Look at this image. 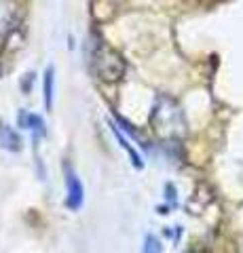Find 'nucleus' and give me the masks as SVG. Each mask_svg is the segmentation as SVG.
I'll list each match as a JSON object with an SVG mask.
<instances>
[{
	"mask_svg": "<svg viewBox=\"0 0 243 253\" xmlns=\"http://www.w3.org/2000/svg\"><path fill=\"white\" fill-rule=\"evenodd\" d=\"M110 131H112V135L119 139V146L125 150V152H127V156H129V161L133 163V167L136 169H144V161H142V156L138 154V150L133 148L131 144H129V139L125 137V133H123V129L119 125H116L114 121H110Z\"/></svg>",
	"mask_w": 243,
	"mask_h": 253,
	"instance_id": "5",
	"label": "nucleus"
},
{
	"mask_svg": "<svg viewBox=\"0 0 243 253\" xmlns=\"http://www.w3.org/2000/svg\"><path fill=\"white\" fill-rule=\"evenodd\" d=\"M142 253H163V245L159 243V239H156V236L146 234V236H144Z\"/></svg>",
	"mask_w": 243,
	"mask_h": 253,
	"instance_id": "8",
	"label": "nucleus"
},
{
	"mask_svg": "<svg viewBox=\"0 0 243 253\" xmlns=\"http://www.w3.org/2000/svg\"><path fill=\"white\" fill-rule=\"evenodd\" d=\"M152 123L156 125L159 131H165V135H171V137H180L186 129L184 114L180 110V106L171 97H163V95L156 99Z\"/></svg>",
	"mask_w": 243,
	"mask_h": 253,
	"instance_id": "2",
	"label": "nucleus"
},
{
	"mask_svg": "<svg viewBox=\"0 0 243 253\" xmlns=\"http://www.w3.org/2000/svg\"><path fill=\"white\" fill-rule=\"evenodd\" d=\"M66 205L70 211H81L83 203H85V188L81 177L76 175V171L66 165Z\"/></svg>",
	"mask_w": 243,
	"mask_h": 253,
	"instance_id": "3",
	"label": "nucleus"
},
{
	"mask_svg": "<svg viewBox=\"0 0 243 253\" xmlns=\"http://www.w3.org/2000/svg\"><path fill=\"white\" fill-rule=\"evenodd\" d=\"M17 123H19V126L21 129H26V131H30L34 135V139H38V137H45L47 135V126H45V121L38 114H34V112H28V110H21L19 112V118H17Z\"/></svg>",
	"mask_w": 243,
	"mask_h": 253,
	"instance_id": "4",
	"label": "nucleus"
},
{
	"mask_svg": "<svg viewBox=\"0 0 243 253\" xmlns=\"http://www.w3.org/2000/svg\"><path fill=\"white\" fill-rule=\"evenodd\" d=\"M0 146H2L6 152H19L21 150V137L17 135V131L6 123H0Z\"/></svg>",
	"mask_w": 243,
	"mask_h": 253,
	"instance_id": "6",
	"label": "nucleus"
},
{
	"mask_svg": "<svg viewBox=\"0 0 243 253\" xmlns=\"http://www.w3.org/2000/svg\"><path fill=\"white\" fill-rule=\"evenodd\" d=\"M53 97H55V68L49 66L45 70V81H43V104L47 110L53 108Z\"/></svg>",
	"mask_w": 243,
	"mask_h": 253,
	"instance_id": "7",
	"label": "nucleus"
},
{
	"mask_svg": "<svg viewBox=\"0 0 243 253\" xmlns=\"http://www.w3.org/2000/svg\"><path fill=\"white\" fill-rule=\"evenodd\" d=\"M87 63L91 72L104 83H119L125 74V61L104 38L93 34L87 44Z\"/></svg>",
	"mask_w": 243,
	"mask_h": 253,
	"instance_id": "1",
	"label": "nucleus"
}]
</instances>
